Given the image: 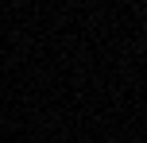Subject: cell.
Returning <instances> with one entry per match:
<instances>
[]
</instances>
